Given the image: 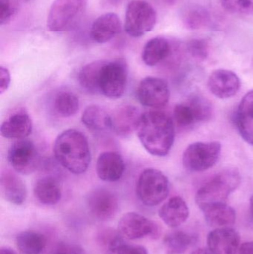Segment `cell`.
I'll return each mask as SVG.
<instances>
[{
    "label": "cell",
    "instance_id": "1",
    "mask_svg": "<svg viewBox=\"0 0 253 254\" xmlns=\"http://www.w3.org/2000/svg\"><path fill=\"white\" fill-rule=\"evenodd\" d=\"M136 131L141 144L154 156H166L175 141L173 121L163 112L142 114Z\"/></svg>",
    "mask_w": 253,
    "mask_h": 254
},
{
    "label": "cell",
    "instance_id": "27",
    "mask_svg": "<svg viewBox=\"0 0 253 254\" xmlns=\"http://www.w3.org/2000/svg\"><path fill=\"white\" fill-rule=\"evenodd\" d=\"M104 61H95L83 66L78 74L81 87L92 95L100 93L99 78L101 67Z\"/></svg>",
    "mask_w": 253,
    "mask_h": 254
},
{
    "label": "cell",
    "instance_id": "39",
    "mask_svg": "<svg viewBox=\"0 0 253 254\" xmlns=\"http://www.w3.org/2000/svg\"><path fill=\"white\" fill-rule=\"evenodd\" d=\"M239 254H253V241L243 243L239 249Z\"/></svg>",
    "mask_w": 253,
    "mask_h": 254
},
{
    "label": "cell",
    "instance_id": "18",
    "mask_svg": "<svg viewBox=\"0 0 253 254\" xmlns=\"http://www.w3.org/2000/svg\"><path fill=\"white\" fill-rule=\"evenodd\" d=\"M121 29V22L116 13H104L94 22L91 28V37L97 43H106L118 34Z\"/></svg>",
    "mask_w": 253,
    "mask_h": 254
},
{
    "label": "cell",
    "instance_id": "32",
    "mask_svg": "<svg viewBox=\"0 0 253 254\" xmlns=\"http://www.w3.org/2000/svg\"><path fill=\"white\" fill-rule=\"evenodd\" d=\"M188 104L193 110L196 122H206L212 117V104L206 98L196 95Z\"/></svg>",
    "mask_w": 253,
    "mask_h": 254
},
{
    "label": "cell",
    "instance_id": "35",
    "mask_svg": "<svg viewBox=\"0 0 253 254\" xmlns=\"http://www.w3.org/2000/svg\"><path fill=\"white\" fill-rule=\"evenodd\" d=\"M221 2L232 13L248 14L253 12V0H221Z\"/></svg>",
    "mask_w": 253,
    "mask_h": 254
},
{
    "label": "cell",
    "instance_id": "34",
    "mask_svg": "<svg viewBox=\"0 0 253 254\" xmlns=\"http://www.w3.org/2000/svg\"><path fill=\"white\" fill-rule=\"evenodd\" d=\"M209 43L203 39H193L187 43V51L198 61H205L209 55Z\"/></svg>",
    "mask_w": 253,
    "mask_h": 254
},
{
    "label": "cell",
    "instance_id": "19",
    "mask_svg": "<svg viewBox=\"0 0 253 254\" xmlns=\"http://www.w3.org/2000/svg\"><path fill=\"white\" fill-rule=\"evenodd\" d=\"M163 222L171 228H178L186 222L190 216V210L186 201L180 196L169 198L158 212Z\"/></svg>",
    "mask_w": 253,
    "mask_h": 254
},
{
    "label": "cell",
    "instance_id": "6",
    "mask_svg": "<svg viewBox=\"0 0 253 254\" xmlns=\"http://www.w3.org/2000/svg\"><path fill=\"white\" fill-rule=\"evenodd\" d=\"M221 152V144L218 141L196 142L184 151L183 164L189 171H206L218 162Z\"/></svg>",
    "mask_w": 253,
    "mask_h": 254
},
{
    "label": "cell",
    "instance_id": "40",
    "mask_svg": "<svg viewBox=\"0 0 253 254\" xmlns=\"http://www.w3.org/2000/svg\"><path fill=\"white\" fill-rule=\"evenodd\" d=\"M191 254H213L209 251V249H205V248H201V249H196L193 251Z\"/></svg>",
    "mask_w": 253,
    "mask_h": 254
},
{
    "label": "cell",
    "instance_id": "45",
    "mask_svg": "<svg viewBox=\"0 0 253 254\" xmlns=\"http://www.w3.org/2000/svg\"><path fill=\"white\" fill-rule=\"evenodd\" d=\"M251 213H252V216H253V195L251 198Z\"/></svg>",
    "mask_w": 253,
    "mask_h": 254
},
{
    "label": "cell",
    "instance_id": "4",
    "mask_svg": "<svg viewBox=\"0 0 253 254\" xmlns=\"http://www.w3.org/2000/svg\"><path fill=\"white\" fill-rule=\"evenodd\" d=\"M136 192L140 201L144 205L148 207L158 205L169 195V179L160 170L146 169L138 178Z\"/></svg>",
    "mask_w": 253,
    "mask_h": 254
},
{
    "label": "cell",
    "instance_id": "20",
    "mask_svg": "<svg viewBox=\"0 0 253 254\" xmlns=\"http://www.w3.org/2000/svg\"><path fill=\"white\" fill-rule=\"evenodd\" d=\"M1 194L4 199L16 205H21L27 198L25 183L17 175L12 172H3L0 179Z\"/></svg>",
    "mask_w": 253,
    "mask_h": 254
},
{
    "label": "cell",
    "instance_id": "21",
    "mask_svg": "<svg viewBox=\"0 0 253 254\" xmlns=\"http://www.w3.org/2000/svg\"><path fill=\"white\" fill-rule=\"evenodd\" d=\"M236 122L242 138L253 146V90L242 98L236 113Z\"/></svg>",
    "mask_w": 253,
    "mask_h": 254
},
{
    "label": "cell",
    "instance_id": "23",
    "mask_svg": "<svg viewBox=\"0 0 253 254\" xmlns=\"http://www.w3.org/2000/svg\"><path fill=\"white\" fill-rule=\"evenodd\" d=\"M34 195L42 204L54 205L60 201L62 190L56 179L45 176L38 179L34 188Z\"/></svg>",
    "mask_w": 253,
    "mask_h": 254
},
{
    "label": "cell",
    "instance_id": "42",
    "mask_svg": "<svg viewBox=\"0 0 253 254\" xmlns=\"http://www.w3.org/2000/svg\"><path fill=\"white\" fill-rule=\"evenodd\" d=\"M160 1L164 3V4H167V5H174V4H176L179 0H160Z\"/></svg>",
    "mask_w": 253,
    "mask_h": 254
},
{
    "label": "cell",
    "instance_id": "16",
    "mask_svg": "<svg viewBox=\"0 0 253 254\" xmlns=\"http://www.w3.org/2000/svg\"><path fill=\"white\" fill-rule=\"evenodd\" d=\"M125 163L123 157L116 152H104L98 157L96 172L104 182H115L123 177Z\"/></svg>",
    "mask_w": 253,
    "mask_h": 254
},
{
    "label": "cell",
    "instance_id": "7",
    "mask_svg": "<svg viewBox=\"0 0 253 254\" xmlns=\"http://www.w3.org/2000/svg\"><path fill=\"white\" fill-rule=\"evenodd\" d=\"M157 13L151 4L144 0H133L128 4L125 30L131 37H140L154 28Z\"/></svg>",
    "mask_w": 253,
    "mask_h": 254
},
{
    "label": "cell",
    "instance_id": "36",
    "mask_svg": "<svg viewBox=\"0 0 253 254\" xmlns=\"http://www.w3.org/2000/svg\"><path fill=\"white\" fill-rule=\"evenodd\" d=\"M19 7V0H0V24L10 22Z\"/></svg>",
    "mask_w": 253,
    "mask_h": 254
},
{
    "label": "cell",
    "instance_id": "5",
    "mask_svg": "<svg viewBox=\"0 0 253 254\" xmlns=\"http://www.w3.org/2000/svg\"><path fill=\"white\" fill-rule=\"evenodd\" d=\"M128 66L123 59L104 61L100 72V93L110 99L123 96L127 84Z\"/></svg>",
    "mask_w": 253,
    "mask_h": 254
},
{
    "label": "cell",
    "instance_id": "26",
    "mask_svg": "<svg viewBox=\"0 0 253 254\" xmlns=\"http://www.w3.org/2000/svg\"><path fill=\"white\" fill-rule=\"evenodd\" d=\"M16 247L22 254H40L46 249V237L35 231H24L16 238Z\"/></svg>",
    "mask_w": 253,
    "mask_h": 254
},
{
    "label": "cell",
    "instance_id": "44",
    "mask_svg": "<svg viewBox=\"0 0 253 254\" xmlns=\"http://www.w3.org/2000/svg\"><path fill=\"white\" fill-rule=\"evenodd\" d=\"M53 254H71L66 249H63V250L59 251V252H56V253Z\"/></svg>",
    "mask_w": 253,
    "mask_h": 254
},
{
    "label": "cell",
    "instance_id": "10",
    "mask_svg": "<svg viewBox=\"0 0 253 254\" xmlns=\"http://www.w3.org/2000/svg\"><path fill=\"white\" fill-rule=\"evenodd\" d=\"M122 237L130 240L150 237L158 238L160 229L158 225L140 213L129 212L122 216L118 223Z\"/></svg>",
    "mask_w": 253,
    "mask_h": 254
},
{
    "label": "cell",
    "instance_id": "15",
    "mask_svg": "<svg viewBox=\"0 0 253 254\" xmlns=\"http://www.w3.org/2000/svg\"><path fill=\"white\" fill-rule=\"evenodd\" d=\"M207 247L213 254H237L240 236L230 227L216 228L208 234Z\"/></svg>",
    "mask_w": 253,
    "mask_h": 254
},
{
    "label": "cell",
    "instance_id": "43",
    "mask_svg": "<svg viewBox=\"0 0 253 254\" xmlns=\"http://www.w3.org/2000/svg\"><path fill=\"white\" fill-rule=\"evenodd\" d=\"M106 1L108 4H111V5H115V4L120 3V1H122V0H106Z\"/></svg>",
    "mask_w": 253,
    "mask_h": 254
},
{
    "label": "cell",
    "instance_id": "3",
    "mask_svg": "<svg viewBox=\"0 0 253 254\" xmlns=\"http://www.w3.org/2000/svg\"><path fill=\"white\" fill-rule=\"evenodd\" d=\"M240 183L241 175L237 169H224L198 190L196 204L203 210L209 206L227 203L230 194L239 188Z\"/></svg>",
    "mask_w": 253,
    "mask_h": 254
},
{
    "label": "cell",
    "instance_id": "28",
    "mask_svg": "<svg viewBox=\"0 0 253 254\" xmlns=\"http://www.w3.org/2000/svg\"><path fill=\"white\" fill-rule=\"evenodd\" d=\"M194 243V237L184 231L169 233L163 240L166 254H184Z\"/></svg>",
    "mask_w": 253,
    "mask_h": 254
},
{
    "label": "cell",
    "instance_id": "8",
    "mask_svg": "<svg viewBox=\"0 0 253 254\" xmlns=\"http://www.w3.org/2000/svg\"><path fill=\"white\" fill-rule=\"evenodd\" d=\"M89 0H55L49 10L47 27L53 32L63 31L86 7Z\"/></svg>",
    "mask_w": 253,
    "mask_h": 254
},
{
    "label": "cell",
    "instance_id": "24",
    "mask_svg": "<svg viewBox=\"0 0 253 254\" xmlns=\"http://www.w3.org/2000/svg\"><path fill=\"white\" fill-rule=\"evenodd\" d=\"M202 211L206 222L214 228H227L236 222V210L227 203L209 206Z\"/></svg>",
    "mask_w": 253,
    "mask_h": 254
},
{
    "label": "cell",
    "instance_id": "37",
    "mask_svg": "<svg viewBox=\"0 0 253 254\" xmlns=\"http://www.w3.org/2000/svg\"><path fill=\"white\" fill-rule=\"evenodd\" d=\"M116 254H149L147 249L141 246L123 244L119 248Z\"/></svg>",
    "mask_w": 253,
    "mask_h": 254
},
{
    "label": "cell",
    "instance_id": "17",
    "mask_svg": "<svg viewBox=\"0 0 253 254\" xmlns=\"http://www.w3.org/2000/svg\"><path fill=\"white\" fill-rule=\"evenodd\" d=\"M32 129V121L29 115L24 110H18L1 123L0 131L4 138L20 140L30 135Z\"/></svg>",
    "mask_w": 253,
    "mask_h": 254
},
{
    "label": "cell",
    "instance_id": "13",
    "mask_svg": "<svg viewBox=\"0 0 253 254\" xmlns=\"http://www.w3.org/2000/svg\"><path fill=\"white\" fill-rule=\"evenodd\" d=\"M207 85L212 95L220 99H227L238 93L241 80L239 76L230 70L218 69L210 74Z\"/></svg>",
    "mask_w": 253,
    "mask_h": 254
},
{
    "label": "cell",
    "instance_id": "31",
    "mask_svg": "<svg viewBox=\"0 0 253 254\" xmlns=\"http://www.w3.org/2000/svg\"><path fill=\"white\" fill-rule=\"evenodd\" d=\"M209 12L201 7H193L184 16V25L190 30L202 29L209 23Z\"/></svg>",
    "mask_w": 253,
    "mask_h": 254
},
{
    "label": "cell",
    "instance_id": "11",
    "mask_svg": "<svg viewBox=\"0 0 253 254\" xmlns=\"http://www.w3.org/2000/svg\"><path fill=\"white\" fill-rule=\"evenodd\" d=\"M136 93L139 102L150 108H160L169 102L170 98L167 83L156 77L143 79L138 85Z\"/></svg>",
    "mask_w": 253,
    "mask_h": 254
},
{
    "label": "cell",
    "instance_id": "33",
    "mask_svg": "<svg viewBox=\"0 0 253 254\" xmlns=\"http://www.w3.org/2000/svg\"><path fill=\"white\" fill-rule=\"evenodd\" d=\"M174 119L180 127H189L196 123L193 110L189 104H181L175 106L173 112Z\"/></svg>",
    "mask_w": 253,
    "mask_h": 254
},
{
    "label": "cell",
    "instance_id": "22",
    "mask_svg": "<svg viewBox=\"0 0 253 254\" xmlns=\"http://www.w3.org/2000/svg\"><path fill=\"white\" fill-rule=\"evenodd\" d=\"M172 53L170 43L163 37H154L149 40L142 52V60L146 65L154 66L166 60Z\"/></svg>",
    "mask_w": 253,
    "mask_h": 254
},
{
    "label": "cell",
    "instance_id": "9",
    "mask_svg": "<svg viewBox=\"0 0 253 254\" xmlns=\"http://www.w3.org/2000/svg\"><path fill=\"white\" fill-rule=\"evenodd\" d=\"M7 160L16 173L29 175L40 164V155L35 145L28 139H20L10 145Z\"/></svg>",
    "mask_w": 253,
    "mask_h": 254
},
{
    "label": "cell",
    "instance_id": "30",
    "mask_svg": "<svg viewBox=\"0 0 253 254\" xmlns=\"http://www.w3.org/2000/svg\"><path fill=\"white\" fill-rule=\"evenodd\" d=\"M98 243L105 253L116 254L119 248L124 244V241L118 231L105 228L98 234Z\"/></svg>",
    "mask_w": 253,
    "mask_h": 254
},
{
    "label": "cell",
    "instance_id": "38",
    "mask_svg": "<svg viewBox=\"0 0 253 254\" xmlns=\"http://www.w3.org/2000/svg\"><path fill=\"white\" fill-rule=\"evenodd\" d=\"M10 84V74L8 69L4 67H0V94L7 90Z\"/></svg>",
    "mask_w": 253,
    "mask_h": 254
},
{
    "label": "cell",
    "instance_id": "41",
    "mask_svg": "<svg viewBox=\"0 0 253 254\" xmlns=\"http://www.w3.org/2000/svg\"><path fill=\"white\" fill-rule=\"evenodd\" d=\"M0 254H16L10 248L3 247L0 250Z\"/></svg>",
    "mask_w": 253,
    "mask_h": 254
},
{
    "label": "cell",
    "instance_id": "14",
    "mask_svg": "<svg viewBox=\"0 0 253 254\" xmlns=\"http://www.w3.org/2000/svg\"><path fill=\"white\" fill-rule=\"evenodd\" d=\"M141 116L140 110L135 106H120L111 115V129L120 137H129L137 131Z\"/></svg>",
    "mask_w": 253,
    "mask_h": 254
},
{
    "label": "cell",
    "instance_id": "29",
    "mask_svg": "<svg viewBox=\"0 0 253 254\" xmlns=\"http://www.w3.org/2000/svg\"><path fill=\"white\" fill-rule=\"evenodd\" d=\"M80 107L78 97L71 92H61L54 100L56 113L64 118L71 117L78 112Z\"/></svg>",
    "mask_w": 253,
    "mask_h": 254
},
{
    "label": "cell",
    "instance_id": "25",
    "mask_svg": "<svg viewBox=\"0 0 253 254\" xmlns=\"http://www.w3.org/2000/svg\"><path fill=\"white\" fill-rule=\"evenodd\" d=\"M81 120L85 127L92 131L101 132L111 129V115L99 106L91 105L86 108Z\"/></svg>",
    "mask_w": 253,
    "mask_h": 254
},
{
    "label": "cell",
    "instance_id": "2",
    "mask_svg": "<svg viewBox=\"0 0 253 254\" xmlns=\"http://www.w3.org/2000/svg\"><path fill=\"white\" fill-rule=\"evenodd\" d=\"M53 153L64 168L75 175L86 173L92 160L87 137L81 131L71 128L57 136Z\"/></svg>",
    "mask_w": 253,
    "mask_h": 254
},
{
    "label": "cell",
    "instance_id": "12",
    "mask_svg": "<svg viewBox=\"0 0 253 254\" xmlns=\"http://www.w3.org/2000/svg\"><path fill=\"white\" fill-rule=\"evenodd\" d=\"M89 212L96 219L109 220L118 210V200L115 194L105 188H98L89 194L87 200Z\"/></svg>",
    "mask_w": 253,
    "mask_h": 254
}]
</instances>
